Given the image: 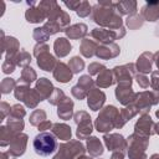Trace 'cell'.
I'll use <instances>...</instances> for the list:
<instances>
[{"instance_id":"f35d334b","label":"cell","mask_w":159,"mask_h":159,"mask_svg":"<svg viewBox=\"0 0 159 159\" xmlns=\"http://www.w3.org/2000/svg\"><path fill=\"white\" fill-rule=\"evenodd\" d=\"M16 84H17V82H16L14 78H11V77H5V78L1 81V83H0L1 93H2V94H7V93H10L11 91L15 89Z\"/></svg>"},{"instance_id":"7bdbcfd3","label":"cell","mask_w":159,"mask_h":159,"mask_svg":"<svg viewBox=\"0 0 159 159\" xmlns=\"http://www.w3.org/2000/svg\"><path fill=\"white\" fill-rule=\"evenodd\" d=\"M30 89V84H25V83H21V82H17L15 89H14V96L17 101L22 102V98L25 96V93Z\"/></svg>"},{"instance_id":"30bf717a","label":"cell","mask_w":159,"mask_h":159,"mask_svg":"<svg viewBox=\"0 0 159 159\" xmlns=\"http://www.w3.org/2000/svg\"><path fill=\"white\" fill-rule=\"evenodd\" d=\"M114 94H116L117 101L125 107L134 102L137 93L132 88V82H120V83H117Z\"/></svg>"},{"instance_id":"836d02e7","label":"cell","mask_w":159,"mask_h":159,"mask_svg":"<svg viewBox=\"0 0 159 159\" xmlns=\"http://www.w3.org/2000/svg\"><path fill=\"white\" fill-rule=\"evenodd\" d=\"M16 134H19V133L12 132L7 125H1L0 127V144H1V147L10 145L11 140L15 138Z\"/></svg>"},{"instance_id":"cb8c5ba5","label":"cell","mask_w":159,"mask_h":159,"mask_svg":"<svg viewBox=\"0 0 159 159\" xmlns=\"http://www.w3.org/2000/svg\"><path fill=\"white\" fill-rule=\"evenodd\" d=\"M57 116L63 120H68L73 117V101L70 97H66L57 106Z\"/></svg>"},{"instance_id":"74e56055","label":"cell","mask_w":159,"mask_h":159,"mask_svg":"<svg viewBox=\"0 0 159 159\" xmlns=\"http://www.w3.org/2000/svg\"><path fill=\"white\" fill-rule=\"evenodd\" d=\"M68 67L73 73H80L84 70V61L80 56H73L68 61Z\"/></svg>"},{"instance_id":"484cf974","label":"cell","mask_w":159,"mask_h":159,"mask_svg":"<svg viewBox=\"0 0 159 159\" xmlns=\"http://www.w3.org/2000/svg\"><path fill=\"white\" fill-rule=\"evenodd\" d=\"M71 43H70V40L67 37H58L53 42V51H55V55L60 58L62 57H66L70 52H71Z\"/></svg>"},{"instance_id":"f546056e","label":"cell","mask_w":159,"mask_h":159,"mask_svg":"<svg viewBox=\"0 0 159 159\" xmlns=\"http://www.w3.org/2000/svg\"><path fill=\"white\" fill-rule=\"evenodd\" d=\"M94 83L97 84L98 88H107V87H111L113 83H116V82H114L113 71L106 68L104 71H102V72L97 76Z\"/></svg>"},{"instance_id":"ee69618b","label":"cell","mask_w":159,"mask_h":159,"mask_svg":"<svg viewBox=\"0 0 159 159\" xmlns=\"http://www.w3.org/2000/svg\"><path fill=\"white\" fill-rule=\"evenodd\" d=\"M32 37H34V40H36L37 43H43V42H46V41L50 39V36L46 34V31L42 29V26L34 29Z\"/></svg>"},{"instance_id":"e0dca14e","label":"cell","mask_w":159,"mask_h":159,"mask_svg":"<svg viewBox=\"0 0 159 159\" xmlns=\"http://www.w3.org/2000/svg\"><path fill=\"white\" fill-rule=\"evenodd\" d=\"M120 53V47L116 43H104V45H99L97 51H96V56L101 60H109V58H114Z\"/></svg>"},{"instance_id":"83f0119b","label":"cell","mask_w":159,"mask_h":159,"mask_svg":"<svg viewBox=\"0 0 159 159\" xmlns=\"http://www.w3.org/2000/svg\"><path fill=\"white\" fill-rule=\"evenodd\" d=\"M86 148H87V152L89 153V155L92 158L101 157L103 154V152H104L103 144L99 140V138H97V137H89V138H87Z\"/></svg>"},{"instance_id":"ab89813d","label":"cell","mask_w":159,"mask_h":159,"mask_svg":"<svg viewBox=\"0 0 159 159\" xmlns=\"http://www.w3.org/2000/svg\"><path fill=\"white\" fill-rule=\"evenodd\" d=\"M6 125L15 133H21L24 127H25V123L22 119H19V118H12V117H7V123Z\"/></svg>"},{"instance_id":"4fadbf2b","label":"cell","mask_w":159,"mask_h":159,"mask_svg":"<svg viewBox=\"0 0 159 159\" xmlns=\"http://www.w3.org/2000/svg\"><path fill=\"white\" fill-rule=\"evenodd\" d=\"M27 134L25 133H19L15 135V138L11 140L10 145H9V154L14 158H17V157H21L25 150H26V145H27Z\"/></svg>"},{"instance_id":"3957f363","label":"cell","mask_w":159,"mask_h":159,"mask_svg":"<svg viewBox=\"0 0 159 159\" xmlns=\"http://www.w3.org/2000/svg\"><path fill=\"white\" fill-rule=\"evenodd\" d=\"M56 139L52 132H40L32 142L35 153L41 157H48L58 148Z\"/></svg>"},{"instance_id":"ac0fdd59","label":"cell","mask_w":159,"mask_h":159,"mask_svg":"<svg viewBox=\"0 0 159 159\" xmlns=\"http://www.w3.org/2000/svg\"><path fill=\"white\" fill-rule=\"evenodd\" d=\"M137 114H139V111L134 106V103H132L129 106H125L123 109L119 111V114H118V118H117V122H116V128L117 129L123 128L125 125V123L128 120H130L132 118H134Z\"/></svg>"},{"instance_id":"6125c7cd","label":"cell","mask_w":159,"mask_h":159,"mask_svg":"<svg viewBox=\"0 0 159 159\" xmlns=\"http://www.w3.org/2000/svg\"><path fill=\"white\" fill-rule=\"evenodd\" d=\"M77 159H93V158H92L91 155H84V154H83V155H80Z\"/></svg>"},{"instance_id":"5bb4252c","label":"cell","mask_w":159,"mask_h":159,"mask_svg":"<svg viewBox=\"0 0 159 159\" xmlns=\"http://www.w3.org/2000/svg\"><path fill=\"white\" fill-rule=\"evenodd\" d=\"M1 42H2L1 53L5 55V58H12V57H15V55L21 50L19 41L15 37H12V36L5 37V35H4L2 31H1Z\"/></svg>"},{"instance_id":"d4e9b609","label":"cell","mask_w":159,"mask_h":159,"mask_svg":"<svg viewBox=\"0 0 159 159\" xmlns=\"http://www.w3.org/2000/svg\"><path fill=\"white\" fill-rule=\"evenodd\" d=\"M36 58H37V66L41 70H43L46 72H51V71L53 72V70L57 65V60L53 55H51L50 52H45Z\"/></svg>"},{"instance_id":"7402d4cb","label":"cell","mask_w":159,"mask_h":159,"mask_svg":"<svg viewBox=\"0 0 159 159\" xmlns=\"http://www.w3.org/2000/svg\"><path fill=\"white\" fill-rule=\"evenodd\" d=\"M140 15L144 21H157L159 20V1H147V4L140 9Z\"/></svg>"},{"instance_id":"f6af8a7d","label":"cell","mask_w":159,"mask_h":159,"mask_svg":"<svg viewBox=\"0 0 159 159\" xmlns=\"http://www.w3.org/2000/svg\"><path fill=\"white\" fill-rule=\"evenodd\" d=\"M42 29L46 31V34H47L48 36H52V35H55V34L62 31V29H61L55 21H50V20H47V21L43 24Z\"/></svg>"},{"instance_id":"7a4b0ae2","label":"cell","mask_w":159,"mask_h":159,"mask_svg":"<svg viewBox=\"0 0 159 159\" xmlns=\"http://www.w3.org/2000/svg\"><path fill=\"white\" fill-rule=\"evenodd\" d=\"M119 111L116 106L109 104L103 107L99 111V114L97 116L96 120H94V127L98 132L101 133H108L112 129L116 128V122L118 118Z\"/></svg>"},{"instance_id":"8d00e7d4","label":"cell","mask_w":159,"mask_h":159,"mask_svg":"<svg viewBox=\"0 0 159 159\" xmlns=\"http://www.w3.org/2000/svg\"><path fill=\"white\" fill-rule=\"evenodd\" d=\"M47 118V114L43 109H35L30 114V124L34 127H39L42 122H45Z\"/></svg>"},{"instance_id":"94428289","label":"cell","mask_w":159,"mask_h":159,"mask_svg":"<svg viewBox=\"0 0 159 159\" xmlns=\"http://www.w3.org/2000/svg\"><path fill=\"white\" fill-rule=\"evenodd\" d=\"M9 152H2L1 153V159H9Z\"/></svg>"},{"instance_id":"bcb514c9","label":"cell","mask_w":159,"mask_h":159,"mask_svg":"<svg viewBox=\"0 0 159 159\" xmlns=\"http://www.w3.org/2000/svg\"><path fill=\"white\" fill-rule=\"evenodd\" d=\"M25 116H26V109L24 108V106H21L20 103H16V104L11 106V112H10V116L9 117L22 119Z\"/></svg>"},{"instance_id":"1f68e13d","label":"cell","mask_w":159,"mask_h":159,"mask_svg":"<svg viewBox=\"0 0 159 159\" xmlns=\"http://www.w3.org/2000/svg\"><path fill=\"white\" fill-rule=\"evenodd\" d=\"M42 99H41V97L39 96V93L36 92V89L35 88H30L26 93H25V96H24V98H22V102L25 103V106L27 107V108H36L37 107V104L41 102Z\"/></svg>"},{"instance_id":"6f0895ef","label":"cell","mask_w":159,"mask_h":159,"mask_svg":"<svg viewBox=\"0 0 159 159\" xmlns=\"http://www.w3.org/2000/svg\"><path fill=\"white\" fill-rule=\"evenodd\" d=\"M70 10H75V11H77V9L80 7V5H81V1H65L63 2Z\"/></svg>"},{"instance_id":"e575fe53","label":"cell","mask_w":159,"mask_h":159,"mask_svg":"<svg viewBox=\"0 0 159 159\" xmlns=\"http://www.w3.org/2000/svg\"><path fill=\"white\" fill-rule=\"evenodd\" d=\"M14 60H15L16 66H20V67L24 68V67H26V66H30V63H31V55H30L26 50L21 48V50L15 55Z\"/></svg>"},{"instance_id":"680465c9","label":"cell","mask_w":159,"mask_h":159,"mask_svg":"<svg viewBox=\"0 0 159 159\" xmlns=\"http://www.w3.org/2000/svg\"><path fill=\"white\" fill-rule=\"evenodd\" d=\"M109 159H124V153H120V152H113Z\"/></svg>"},{"instance_id":"816d5d0a","label":"cell","mask_w":159,"mask_h":159,"mask_svg":"<svg viewBox=\"0 0 159 159\" xmlns=\"http://www.w3.org/2000/svg\"><path fill=\"white\" fill-rule=\"evenodd\" d=\"M134 80L137 81V83H138V86H139L140 88H148L149 84H150L149 78H148L145 75H143V73H137V75L134 76Z\"/></svg>"},{"instance_id":"60d3db41","label":"cell","mask_w":159,"mask_h":159,"mask_svg":"<svg viewBox=\"0 0 159 159\" xmlns=\"http://www.w3.org/2000/svg\"><path fill=\"white\" fill-rule=\"evenodd\" d=\"M65 98H66V94L63 93V91L60 89V88H56V87H55L53 93L50 96V98H48L47 101H48V103L52 104V106H58Z\"/></svg>"},{"instance_id":"c3c4849f","label":"cell","mask_w":159,"mask_h":159,"mask_svg":"<svg viewBox=\"0 0 159 159\" xmlns=\"http://www.w3.org/2000/svg\"><path fill=\"white\" fill-rule=\"evenodd\" d=\"M107 67L103 65V63H99V62H92L88 65V75L89 76H93V75H99L102 71H104Z\"/></svg>"},{"instance_id":"2e32d148","label":"cell","mask_w":159,"mask_h":159,"mask_svg":"<svg viewBox=\"0 0 159 159\" xmlns=\"http://www.w3.org/2000/svg\"><path fill=\"white\" fill-rule=\"evenodd\" d=\"M29 5H31L26 12H25V19L30 22V24H40L42 21H45L47 19V15L46 12L42 10V7L39 5V4H35V2H29Z\"/></svg>"},{"instance_id":"9a60e30c","label":"cell","mask_w":159,"mask_h":159,"mask_svg":"<svg viewBox=\"0 0 159 159\" xmlns=\"http://www.w3.org/2000/svg\"><path fill=\"white\" fill-rule=\"evenodd\" d=\"M106 102V94L103 91H101L98 87H93L88 94H87V104L89 109L93 112H97L103 108V104Z\"/></svg>"},{"instance_id":"6da1fadb","label":"cell","mask_w":159,"mask_h":159,"mask_svg":"<svg viewBox=\"0 0 159 159\" xmlns=\"http://www.w3.org/2000/svg\"><path fill=\"white\" fill-rule=\"evenodd\" d=\"M91 19L103 29L119 30L123 27L122 16L118 14L113 1H98L92 6Z\"/></svg>"},{"instance_id":"9f6ffc18","label":"cell","mask_w":159,"mask_h":159,"mask_svg":"<svg viewBox=\"0 0 159 159\" xmlns=\"http://www.w3.org/2000/svg\"><path fill=\"white\" fill-rule=\"evenodd\" d=\"M52 125H53V123L51 122V120H45V122H42L37 128H39V130L40 132H47L48 129H52Z\"/></svg>"},{"instance_id":"e7e4bbea","label":"cell","mask_w":159,"mask_h":159,"mask_svg":"<svg viewBox=\"0 0 159 159\" xmlns=\"http://www.w3.org/2000/svg\"><path fill=\"white\" fill-rule=\"evenodd\" d=\"M149 159H159V154H157V153H155V154H153Z\"/></svg>"},{"instance_id":"91938a15","label":"cell","mask_w":159,"mask_h":159,"mask_svg":"<svg viewBox=\"0 0 159 159\" xmlns=\"http://www.w3.org/2000/svg\"><path fill=\"white\" fill-rule=\"evenodd\" d=\"M154 63L157 65V67H158V70H159V51H157V52L154 53Z\"/></svg>"},{"instance_id":"4dcf8cb0","label":"cell","mask_w":159,"mask_h":159,"mask_svg":"<svg viewBox=\"0 0 159 159\" xmlns=\"http://www.w3.org/2000/svg\"><path fill=\"white\" fill-rule=\"evenodd\" d=\"M116 9L118 14L122 15H133L137 14V1L134 0H125V1H118L116 2Z\"/></svg>"},{"instance_id":"ba28073f","label":"cell","mask_w":159,"mask_h":159,"mask_svg":"<svg viewBox=\"0 0 159 159\" xmlns=\"http://www.w3.org/2000/svg\"><path fill=\"white\" fill-rule=\"evenodd\" d=\"M124 35H125L124 27H122L119 30H108V29H103V27H96L91 31V37L99 45L112 43V42H114V40L122 39Z\"/></svg>"},{"instance_id":"4316f807","label":"cell","mask_w":159,"mask_h":159,"mask_svg":"<svg viewBox=\"0 0 159 159\" xmlns=\"http://www.w3.org/2000/svg\"><path fill=\"white\" fill-rule=\"evenodd\" d=\"M51 132L53 133V135L57 139H61V140H65V142L71 140L72 130H71V127L67 125L66 123H53Z\"/></svg>"},{"instance_id":"be15d7a7","label":"cell","mask_w":159,"mask_h":159,"mask_svg":"<svg viewBox=\"0 0 159 159\" xmlns=\"http://www.w3.org/2000/svg\"><path fill=\"white\" fill-rule=\"evenodd\" d=\"M154 130H155V134H158V135H159V122H158V123H155Z\"/></svg>"},{"instance_id":"8fae6325","label":"cell","mask_w":159,"mask_h":159,"mask_svg":"<svg viewBox=\"0 0 159 159\" xmlns=\"http://www.w3.org/2000/svg\"><path fill=\"white\" fill-rule=\"evenodd\" d=\"M112 71H113L116 83L133 82V77L137 75L135 63H125V65H122V66H116Z\"/></svg>"},{"instance_id":"603a6c76","label":"cell","mask_w":159,"mask_h":159,"mask_svg":"<svg viewBox=\"0 0 159 159\" xmlns=\"http://www.w3.org/2000/svg\"><path fill=\"white\" fill-rule=\"evenodd\" d=\"M87 32H88V27L83 22L73 24L65 30V34H66L67 39H70V40H80V39L83 40L84 36L87 35Z\"/></svg>"},{"instance_id":"7dc6e473","label":"cell","mask_w":159,"mask_h":159,"mask_svg":"<svg viewBox=\"0 0 159 159\" xmlns=\"http://www.w3.org/2000/svg\"><path fill=\"white\" fill-rule=\"evenodd\" d=\"M76 14L80 16V17H87V16H89L91 14H92V6L89 5V2L88 1H81V5H80V7L77 9V11H76Z\"/></svg>"},{"instance_id":"ffe728a7","label":"cell","mask_w":159,"mask_h":159,"mask_svg":"<svg viewBox=\"0 0 159 159\" xmlns=\"http://www.w3.org/2000/svg\"><path fill=\"white\" fill-rule=\"evenodd\" d=\"M53 78L60 82V83H67L72 80V76H73V72L71 71V68L68 67V65L63 63V62H57L55 70H53Z\"/></svg>"},{"instance_id":"003e7915","label":"cell","mask_w":159,"mask_h":159,"mask_svg":"<svg viewBox=\"0 0 159 159\" xmlns=\"http://www.w3.org/2000/svg\"><path fill=\"white\" fill-rule=\"evenodd\" d=\"M155 116H157V118H158V119H159V109H158V111H157V112H155Z\"/></svg>"},{"instance_id":"7c38bea8","label":"cell","mask_w":159,"mask_h":159,"mask_svg":"<svg viewBox=\"0 0 159 159\" xmlns=\"http://www.w3.org/2000/svg\"><path fill=\"white\" fill-rule=\"evenodd\" d=\"M154 127H155V123L149 114H140L139 119L134 124V133L149 138L150 135L155 134Z\"/></svg>"},{"instance_id":"d590c367","label":"cell","mask_w":159,"mask_h":159,"mask_svg":"<svg viewBox=\"0 0 159 159\" xmlns=\"http://www.w3.org/2000/svg\"><path fill=\"white\" fill-rule=\"evenodd\" d=\"M144 24V19L140 14H133L127 16L125 19V25L129 27V30H137L139 27H142Z\"/></svg>"},{"instance_id":"d6986e66","label":"cell","mask_w":159,"mask_h":159,"mask_svg":"<svg viewBox=\"0 0 159 159\" xmlns=\"http://www.w3.org/2000/svg\"><path fill=\"white\" fill-rule=\"evenodd\" d=\"M153 63H154V53H152L149 51H145L138 57V60L135 62V68L139 73L147 75V73L152 72Z\"/></svg>"},{"instance_id":"5b68a950","label":"cell","mask_w":159,"mask_h":159,"mask_svg":"<svg viewBox=\"0 0 159 159\" xmlns=\"http://www.w3.org/2000/svg\"><path fill=\"white\" fill-rule=\"evenodd\" d=\"M87 149L81 143V140L71 139L66 143H61L57 148V153L52 159H77L80 155H83Z\"/></svg>"},{"instance_id":"f907efd6","label":"cell","mask_w":159,"mask_h":159,"mask_svg":"<svg viewBox=\"0 0 159 159\" xmlns=\"http://www.w3.org/2000/svg\"><path fill=\"white\" fill-rule=\"evenodd\" d=\"M2 72L4 73H12L16 68V63H15V60L14 57L12 58H5V61L2 62Z\"/></svg>"},{"instance_id":"681fc988","label":"cell","mask_w":159,"mask_h":159,"mask_svg":"<svg viewBox=\"0 0 159 159\" xmlns=\"http://www.w3.org/2000/svg\"><path fill=\"white\" fill-rule=\"evenodd\" d=\"M71 93H72V96L75 97V98H77V99H84L86 97H87V94H88V92L87 91H84L80 84H75L72 88H71Z\"/></svg>"},{"instance_id":"db71d44e","label":"cell","mask_w":159,"mask_h":159,"mask_svg":"<svg viewBox=\"0 0 159 159\" xmlns=\"http://www.w3.org/2000/svg\"><path fill=\"white\" fill-rule=\"evenodd\" d=\"M45 52H48V45L46 42H43V43H36L35 45V47H34V56L35 57H39L40 55H42Z\"/></svg>"},{"instance_id":"9c48e42d","label":"cell","mask_w":159,"mask_h":159,"mask_svg":"<svg viewBox=\"0 0 159 159\" xmlns=\"http://www.w3.org/2000/svg\"><path fill=\"white\" fill-rule=\"evenodd\" d=\"M103 142L106 148L109 152H120L125 153L128 149V142L124 139V137L119 133H104L103 135Z\"/></svg>"},{"instance_id":"03108f58","label":"cell","mask_w":159,"mask_h":159,"mask_svg":"<svg viewBox=\"0 0 159 159\" xmlns=\"http://www.w3.org/2000/svg\"><path fill=\"white\" fill-rule=\"evenodd\" d=\"M155 35H157V36H159V25L155 27Z\"/></svg>"},{"instance_id":"44dd1931","label":"cell","mask_w":159,"mask_h":159,"mask_svg":"<svg viewBox=\"0 0 159 159\" xmlns=\"http://www.w3.org/2000/svg\"><path fill=\"white\" fill-rule=\"evenodd\" d=\"M35 89H36V92L39 93V96L41 97V99L45 101V99H48L50 96L53 93L55 87H53L52 82H51L48 78L41 77V78H39V80L36 81Z\"/></svg>"},{"instance_id":"b9f144b4","label":"cell","mask_w":159,"mask_h":159,"mask_svg":"<svg viewBox=\"0 0 159 159\" xmlns=\"http://www.w3.org/2000/svg\"><path fill=\"white\" fill-rule=\"evenodd\" d=\"M77 84H80L84 91H87V92H89L93 87H94V81L91 78V76L89 75H82L80 78H78V82H77Z\"/></svg>"},{"instance_id":"f1b7e54d","label":"cell","mask_w":159,"mask_h":159,"mask_svg":"<svg viewBox=\"0 0 159 159\" xmlns=\"http://www.w3.org/2000/svg\"><path fill=\"white\" fill-rule=\"evenodd\" d=\"M98 46H99L98 42H96L94 40H91V39L84 37V39L81 41L80 52H81L82 56H84L86 58H91L93 55H96V51H97Z\"/></svg>"},{"instance_id":"52a82bcc","label":"cell","mask_w":159,"mask_h":159,"mask_svg":"<svg viewBox=\"0 0 159 159\" xmlns=\"http://www.w3.org/2000/svg\"><path fill=\"white\" fill-rule=\"evenodd\" d=\"M73 120L77 124L76 137L78 139H87L91 137L93 130V124L91 120V116L86 111H78L73 114Z\"/></svg>"},{"instance_id":"8992f818","label":"cell","mask_w":159,"mask_h":159,"mask_svg":"<svg viewBox=\"0 0 159 159\" xmlns=\"http://www.w3.org/2000/svg\"><path fill=\"white\" fill-rule=\"evenodd\" d=\"M134 106L140 114H148L152 106L159 103V91H143L135 94Z\"/></svg>"},{"instance_id":"d6a6232c","label":"cell","mask_w":159,"mask_h":159,"mask_svg":"<svg viewBox=\"0 0 159 159\" xmlns=\"http://www.w3.org/2000/svg\"><path fill=\"white\" fill-rule=\"evenodd\" d=\"M36 80H37L36 71L31 66H26V67L22 68L21 75H20V80L17 82H21V83H25V84H31Z\"/></svg>"},{"instance_id":"f5cc1de1","label":"cell","mask_w":159,"mask_h":159,"mask_svg":"<svg viewBox=\"0 0 159 159\" xmlns=\"http://www.w3.org/2000/svg\"><path fill=\"white\" fill-rule=\"evenodd\" d=\"M150 87L153 91H159V70L150 72Z\"/></svg>"},{"instance_id":"277c9868","label":"cell","mask_w":159,"mask_h":159,"mask_svg":"<svg viewBox=\"0 0 159 159\" xmlns=\"http://www.w3.org/2000/svg\"><path fill=\"white\" fill-rule=\"evenodd\" d=\"M128 142V157L129 159H148L147 157V148L149 145V138L143 137L139 134H130L127 138Z\"/></svg>"},{"instance_id":"11a10c76","label":"cell","mask_w":159,"mask_h":159,"mask_svg":"<svg viewBox=\"0 0 159 159\" xmlns=\"http://www.w3.org/2000/svg\"><path fill=\"white\" fill-rule=\"evenodd\" d=\"M11 112V107L9 103L6 102H1L0 103V120H4L5 117H9Z\"/></svg>"}]
</instances>
